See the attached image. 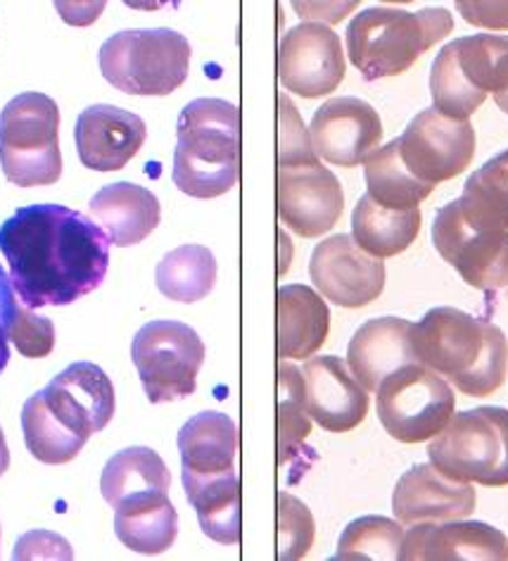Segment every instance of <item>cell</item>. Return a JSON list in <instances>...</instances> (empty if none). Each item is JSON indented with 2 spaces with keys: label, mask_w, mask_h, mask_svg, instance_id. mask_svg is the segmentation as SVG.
Returning <instances> with one entry per match:
<instances>
[{
  "label": "cell",
  "mask_w": 508,
  "mask_h": 561,
  "mask_svg": "<svg viewBox=\"0 0 508 561\" xmlns=\"http://www.w3.org/2000/svg\"><path fill=\"white\" fill-rule=\"evenodd\" d=\"M109 245L93 219L53 203L20 207L0 227L10 284L30 310L72 305L101 288Z\"/></svg>",
  "instance_id": "6da1fadb"
},
{
  "label": "cell",
  "mask_w": 508,
  "mask_h": 561,
  "mask_svg": "<svg viewBox=\"0 0 508 561\" xmlns=\"http://www.w3.org/2000/svg\"><path fill=\"white\" fill-rule=\"evenodd\" d=\"M420 364L469 398H487L506 381L508 341L499 327L457 307H435L414 324Z\"/></svg>",
  "instance_id": "7a4b0ae2"
},
{
  "label": "cell",
  "mask_w": 508,
  "mask_h": 561,
  "mask_svg": "<svg viewBox=\"0 0 508 561\" xmlns=\"http://www.w3.org/2000/svg\"><path fill=\"white\" fill-rule=\"evenodd\" d=\"M174 184L190 198L229 193L240 174V112L221 98H197L183 107L176 126Z\"/></svg>",
  "instance_id": "3957f363"
},
{
  "label": "cell",
  "mask_w": 508,
  "mask_h": 561,
  "mask_svg": "<svg viewBox=\"0 0 508 561\" xmlns=\"http://www.w3.org/2000/svg\"><path fill=\"white\" fill-rule=\"evenodd\" d=\"M451 30L454 18L444 8H369L347 26V53L366 81H378L408 72Z\"/></svg>",
  "instance_id": "277c9868"
},
{
  "label": "cell",
  "mask_w": 508,
  "mask_h": 561,
  "mask_svg": "<svg viewBox=\"0 0 508 561\" xmlns=\"http://www.w3.org/2000/svg\"><path fill=\"white\" fill-rule=\"evenodd\" d=\"M508 89V36L473 34L451 41L432 62V107L449 119H471L487 95Z\"/></svg>",
  "instance_id": "5b68a950"
},
{
  "label": "cell",
  "mask_w": 508,
  "mask_h": 561,
  "mask_svg": "<svg viewBox=\"0 0 508 561\" xmlns=\"http://www.w3.org/2000/svg\"><path fill=\"white\" fill-rule=\"evenodd\" d=\"M60 110L46 93H20L0 112V167L20 188L53 186L62 176Z\"/></svg>",
  "instance_id": "8992f818"
},
{
  "label": "cell",
  "mask_w": 508,
  "mask_h": 561,
  "mask_svg": "<svg viewBox=\"0 0 508 561\" xmlns=\"http://www.w3.org/2000/svg\"><path fill=\"white\" fill-rule=\"evenodd\" d=\"M188 38L174 30H129L109 36L101 48V72L129 95L162 98L188 79Z\"/></svg>",
  "instance_id": "52a82bcc"
},
{
  "label": "cell",
  "mask_w": 508,
  "mask_h": 561,
  "mask_svg": "<svg viewBox=\"0 0 508 561\" xmlns=\"http://www.w3.org/2000/svg\"><path fill=\"white\" fill-rule=\"evenodd\" d=\"M428 455L451 479L485 488L508 485V410L475 407L454 414L430 440Z\"/></svg>",
  "instance_id": "ba28073f"
},
{
  "label": "cell",
  "mask_w": 508,
  "mask_h": 561,
  "mask_svg": "<svg viewBox=\"0 0 508 561\" xmlns=\"http://www.w3.org/2000/svg\"><path fill=\"white\" fill-rule=\"evenodd\" d=\"M378 419L394 440L428 443L454 416L457 396L426 364H408L378 388Z\"/></svg>",
  "instance_id": "9c48e42d"
},
{
  "label": "cell",
  "mask_w": 508,
  "mask_h": 561,
  "mask_svg": "<svg viewBox=\"0 0 508 561\" xmlns=\"http://www.w3.org/2000/svg\"><path fill=\"white\" fill-rule=\"evenodd\" d=\"M131 357L152 404L188 398L197 388L205 345L188 324L150 321L136 333Z\"/></svg>",
  "instance_id": "30bf717a"
},
{
  "label": "cell",
  "mask_w": 508,
  "mask_h": 561,
  "mask_svg": "<svg viewBox=\"0 0 508 561\" xmlns=\"http://www.w3.org/2000/svg\"><path fill=\"white\" fill-rule=\"evenodd\" d=\"M432 243L471 288H508V231L477 227L463 213L459 198L437 213Z\"/></svg>",
  "instance_id": "8fae6325"
},
{
  "label": "cell",
  "mask_w": 508,
  "mask_h": 561,
  "mask_svg": "<svg viewBox=\"0 0 508 561\" xmlns=\"http://www.w3.org/2000/svg\"><path fill=\"white\" fill-rule=\"evenodd\" d=\"M404 167L423 184L437 186L469 170L475 158L471 119H449L435 107L423 110L397 138Z\"/></svg>",
  "instance_id": "7c38bea8"
},
{
  "label": "cell",
  "mask_w": 508,
  "mask_h": 561,
  "mask_svg": "<svg viewBox=\"0 0 508 561\" xmlns=\"http://www.w3.org/2000/svg\"><path fill=\"white\" fill-rule=\"evenodd\" d=\"M278 77L286 91L302 98H323L345 79L343 41L331 26L304 22L280 38Z\"/></svg>",
  "instance_id": "4fadbf2b"
},
{
  "label": "cell",
  "mask_w": 508,
  "mask_h": 561,
  "mask_svg": "<svg viewBox=\"0 0 508 561\" xmlns=\"http://www.w3.org/2000/svg\"><path fill=\"white\" fill-rule=\"evenodd\" d=\"M309 276L323 298L347 310L371 305L385 288V264L347 233L331 236L314 248Z\"/></svg>",
  "instance_id": "5bb4252c"
},
{
  "label": "cell",
  "mask_w": 508,
  "mask_h": 561,
  "mask_svg": "<svg viewBox=\"0 0 508 561\" xmlns=\"http://www.w3.org/2000/svg\"><path fill=\"white\" fill-rule=\"evenodd\" d=\"M343 209L340 181L321 162L278 167V217L290 231L319 238L340 221Z\"/></svg>",
  "instance_id": "9a60e30c"
},
{
  "label": "cell",
  "mask_w": 508,
  "mask_h": 561,
  "mask_svg": "<svg viewBox=\"0 0 508 561\" xmlns=\"http://www.w3.org/2000/svg\"><path fill=\"white\" fill-rule=\"evenodd\" d=\"M316 156L335 167H359L383 140V122L371 103L361 98H331L309 126Z\"/></svg>",
  "instance_id": "2e32d148"
},
{
  "label": "cell",
  "mask_w": 508,
  "mask_h": 561,
  "mask_svg": "<svg viewBox=\"0 0 508 561\" xmlns=\"http://www.w3.org/2000/svg\"><path fill=\"white\" fill-rule=\"evenodd\" d=\"M475 488L430 465H416L397 481L392 510L402 526L442 524L475 512Z\"/></svg>",
  "instance_id": "e0dca14e"
},
{
  "label": "cell",
  "mask_w": 508,
  "mask_h": 561,
  "mask_svg": "<svg viewBox=\"0 0 508 561\" xmlns=\"http://www.w3.org/2000/svg\"><path fill=\"white\" fill-rule=\"evenodd\" d=\"M304 407L321 428L347 433L357 428L369 414V390H366L347 362L335 355L307 359L304 369Z\"/></svg>",
  "instance_id": "ac0fdd59"
},
{
  "label": "cell",
  "mask_w": 508,
  "mask_h": 561,
  "mask_svg": "<svg viewBox=\"0 0 508 561\" xmlns=\"http://www.w3.org/2000/svg\"><path fill=\"white\" fill-rule=\"evenodd\" d=\"M41 392L62 424L86 440L93 433H101L115 416V386L91 362L69 364Z\"/></svg>",
  "instance_id": "d6986e66"
},
{
  "label": "cell",
  "mask_w": 508,
  "mask_h": 561,
  "mask_svg": "<svg viewBox=\"0 0 508 561\" xmlns=\"http://www.w3.org/2000/svg\"><path fill=\"white\" fill-rule=\"evenodd\" d=\"M146 122L117 105H91L77 119V152L93 172H117L146 144Z\"/></svg>",
  "instance_id": "ffe728a7"
},
{
  "label": "cell",
  "mask_w": 508,
  "mask_h": 561,
  "mask_svg": "<svg viewBox=\"0 0 508 561\" xmlns=\"http://www.w3.org/2000/svg\"><path fill=\"white\" fill-rule=\"evenodd\" d=\"M402 561H504L508 538L499 528L483 522L418 524L404 533Z\"/></svg>",
  "instance_id": "44dd1931"
},
{
  "label": "cell",
  "mask_w": 508,
  "mask_h": 561,
  "mask_svg": "<svg viewBox=\"0 0 508 561\" xmlns=\"http://www.w3.org/2000/svg\"><path fill=\"white\" fill-rule=\"evenodd\" d=\"M408 364H420V359L414 343V324L402 317L366 321L347 347V367L369 392H378L388 376Z\"/></svg>",
  "instance_id": "7402d4cb"
},
{
  "label": "cell",
  "mask_w": 508,
  "mask_h": 561,
  "mask_svg": "<svg viewBox=\"0 0 508 561\" xmlns=\"http://www.w3.org/2000/svg\"><path fill=\"white\" fill-rule=\"evenodd\" d=\"M91 217L107 231L109 243L117 248H131L143 243L146 238L160 227L162 207L154 193L119 181L97 191L91 198Z\"/></svg>",
  "instance_id": "603a6c76"
},
{
  "label": "cell",
  "mask_w": 508,
  "mask_h": 561,
  "mask_svg": "<svg viewBox=\"0 0 508 561\" xmlns=\"http://www.w3.org/2000/svg\"><path fill=\"white\" fill-rule=\"evenodd\" d=\"M331 312L316 290L302 284L278 288V357L307 359L328 339Z\"/></svg>",
  "instance_id": "cb8c5ba5"
},
{
  "label": "cell",
  "mask_w": 508,
  "mask_h": 561,
  "mask_svg": "<svg viewBox=\"0 0 508 561\" xmlns=\"http://www.w3.org/2000/svg\"><path fill=\"white\" fill-rule=\"evenodd\" d=\"M181 467L193 476L233 471L238 455V428L229 414L203 412L178 431Z\"/></svg>",
  "instance_id": "d4e9b609"
},
{
  "label": "cell",
  "mask_w": 508,
  "mask_h": 561,
  "mask_svg": "<svg viewBox=\"0 0 508 561\" xmlns=\"http://www.w3.org/2000/svg\"><path fill=\"white\" fill-rule=\"evenodd\" d=\"M186 497L207 538L221 545L240 542V479L235 469L217 476H193L183 471Z\"/></svg>",
  "instance_id": "484cf974"
},
{
  "label": "cell",
  "mask_w": 508,
  "mask_h": 561,
  "mask_svg": "<svg viewBox=\"0 0 508 561\" xmlns=\"http://www.w3.org/2000/svg\"><path fill=\"white\" fill-rule=\"evenodd\" d=\"M115 533L138 554H162L178 536V514L166 493L134 497L117 507Z\"/></svg>",
  "instance_id": "4316f807"
},
{
  "label": "cell",
  "mask_w": 508,
  "mask_h": 561,
  "mask_svg": "<svg viewBox=\"0 0 508 561\" xmlns=\"http://www.w3.org/2000/svg\"><path fill=\"white\" fill-rule=\"evenodd\" d=\"M420 231V209H390L376 203L369 193L351 215V238L369 255L385 260L412 245Z\"/></svg>",
  "instance_id": "83f0119b"
},
{
  "label": "cell",
  "mask_w": 508,
  "mask_h": 561,
  "mask_svg": "<svg viewBox=\"0 0 508 561\" xmlns=\"http://www.w3.org/2000/svg\"><path fill=\"white\" fill-rule=\"evenodd\" d=\"M172 473L164 459L150 447H126L112 457L101 476V493L112 510L134 497L169 493Z\"/></svg>",
  "instance_id": "f1b7e54d"
},
{
  "label": "cell",
  "mask_w": 508,
  "mask_h": 561,
  "mask_svg": "<svg viewBox=\"0 0 508 561\" xmlns=\"http://www.w3.org/2000/svg\"><path fill=\"white\" fill-rule=\"evenodd\" d=\"M363 176L369 195L390 209H412L428 198L435 186L423 184L406 170L400 158L397 138L388 146L378 148L373 156L363 162Z\"/></svg>",
  "instance_id": "f546056e"
},
{
  "label": "cell",
  "mask_w": 508,
  "mask_h": 561,
  "mask_svg": "<svg viewBox=\"0 0 508 561\" xmlns=\"http://www.w3.org/2000/svg\"><path fill=\"white\" fill-rule=\"evenodd\" d=\"M217 284V260L205 245H181L158 264V288L174 302H197Z\"/></svg>",
  "instance_id": "4dcf8cb0"
},
{
  "label": "cell",
  "mask_w": 508,
  "mask_h": 561,
  "mask_svg": "<svg viewBox=\"0 0 508 561\" xmlns=\"http://www.w3.org/2000/svg\"><path fill=\"white\" fill-rule=\"evenodd\" d=\"M22 431L24 443L30 447L34 459L53 467L69 465V461L77 459V455L83 450V445L89 443L86 438H81L79 433L62 424L58 414L48 407L41 390L24 402Z\"/></svg>",
  "instance_id": "1f68e13d"
},
{
  "label": "cell",
  "mask_w": 508,
  "mask_h": 561,
  "mask_svg": "<svg viewBox=\"0 0 508 561\" xmlns=\"http://www.w3.org/2000/svg\"><path fill=\"white\" fill-rule=\"evenodd\" d=\"M459 201L477 227L508 231V150L469 176Z\"/></svg>",
  "instance_id": "d6a6232c"
},
{
  "label": "cell",
  "mask_w": 508,
  "mask_h": 561,
  "mask_svg": "<svg viewBox=\"0 0 508 561\" xmlns=\"http://www.w3.org/2000/svg\"><path fill=\"white\" fill-rule=\"evenodd\" d=\"M278 459L280 465H288L290 459L302 453V445L312 433L304 407V378L298 367H292L286 359L278 367Z\"/></svg>",
  "instance_id": "836d02e7"
},
{
  "label": "cell",
  "mask_w": 508,
  "mask_h": 561,
  "mask_svg": "<svg viewBox=\"0 0 508 561\" xmlns=\"http://www.w3.org/2000/svg\"><path fill=\"white\" fill-rule=\"evenodd\" d=\"M404 526L385 516H361L351 522L337 542L335 559L340 561H394L400 559Z\"/></svg>",
  "instance_id": "e575fe53"
},
{
  "label": "cell",
  "mask_w": 508,
  "mask_h": 561,
  "mask_svg": "<svg viewBox=\"0 0 508 561\" xmlns=\"http://www.w3.org/2000/svg\"><path fill=\"white\" fill-rule=\"evenodd\" d=\"M316 538L314 516L290 493H278V559H302Z\"/></svg>",
  "instance_id": "d590c367"
},
{
  "label": "cell",
  "mask_w": 508,
  "mask_h": 561,
  "mask_svg": "<svg viewBox=\"0 0 508 561\" xmlns=\"http://www.w3.org/2000/svg\"><path fill=\"white\" fill-rule=\"evenodd\" d=\"M278 115H280V148H278V167H295V164H319V156L312 146L307 126L295 110L292 101L280 93L278 95Z\"/></svg>",
  "instance_id": "8d00e7d4"
},
{
  "label": "cell",
  "mask_w": 508,
  "mask_h": 561,
  "mask_svg": "<svg viewBox=\"0 0 508 561\" xmlns=\"http://www.w3.org/2000/svg\"><path fill=\"white\" fill-rule=\"evenodd\" d=\"M10 341L22 357L44 359L55 347V327L48 317H38L30 307H20L10 327Z\"/></svg>",
  "instance_id": "74e56055"
},
{
  "label": "cell",
  "mask_w": 508,
  "mask_h": 561,
  "mask_svg": "<svg viewBox=\"0 0 508 561\" xmlns=\"http://www.w3.org/2000/svg\"><path fill=\"white\" fill-rule=\"evenodd\" d=\"M15 559H72L74 552L69 542L50 530H32L15 545Z\"/></svg>",
  "instance_id": "f35d334b"
},
{
  "label": "cell",
  "mask_w": 508,
  "mask_h": 561,
  "mask_svg": "<svg viewBox=\"0 0 508 561\" xmlns=\"http://www.w3.org/2000/svg\"><path fill=\"white\" fill-rule=\"evenodd\" d=\"M463 20L480 30L504 32L508 30V3H457Z\"/></svg>",
  "instance_id": "ab89813d"
},
{
  "label": "cell",
  "mask_w": 508,
  "mask_h": 561,
  "mask_svg": "<svg viewBox=\"0 0 508 561\" xmlns=\"http://www.w3.org/2000/svg\"><path fill=\"white\" fill-rule=\"evenodd\" d=\"M18 312V300H15V288H12L8 274L0 266V374L5 371L10 362V327L12 319Z\"/></svg>",
  "instance_id": "60d3db41"
},
{
  "label": "cell",
  "mask_w": 508,
  "mask_h": 561,
  "mask_svg": "<svg viewBox=\"0 0 508 561\" xmlns=\"http://www.w3.org/2000/svg\"><path fill=\"white\" fill-rule=\"evenodd\" d=\"M10 467V450H8V443H5V433L0 428V476H3Z\"/></svg>",
  "instance_id": "b9f144b4"
},
{
  "label": "cell",
  "mask_w": 508,
  "mask_h": 561,
  "mask_svg": "<svg viewBox=\"0 0 508 561\" xmlns=\"http://www.w3.org/2000/svg\"><path fill=\"white\" fill-rule=\"evenodd\" d=\"M494 103H497V107H499L501 112H506V115H508V89H506V91H501V93H497V95H494Z\"/></svg>",
  "instance_id": "7bdbcfd3"
}]
</instances>
